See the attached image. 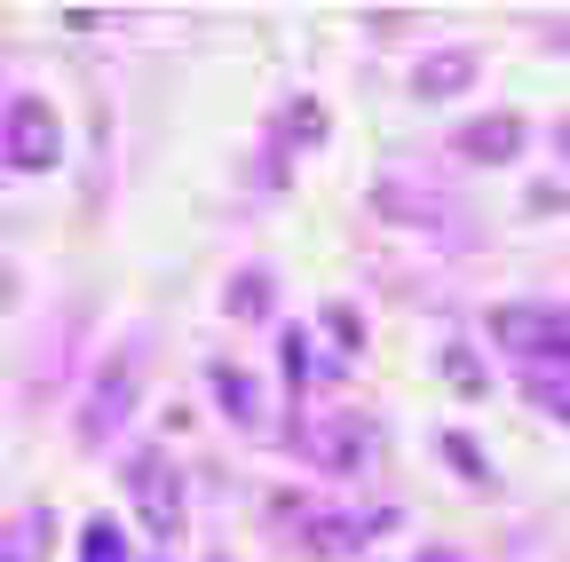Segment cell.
I'll return each instance as SVG.
<instances>
[{"instance_id": "obj_19", "label": "cell", "mask_w": 570, "mask_h": 562, "mask_svg": "<svg viewBox=\"0 0 570 562\" xmlns=\"http://www.w3.org/2000/svg\"><path fill=\"white\" fill-rule=\"evenodd\" d=\"M412 562H475V554H460V546H420Z\"/></svg>"}, {"instance_id": "obj_4", "label": "cell", "mask_w": 570, "mask_h": 562, "mask_svg": "<svg viewBox=\"0 0 570 562\" xmlns=\"http://www.w3.org/2000/svg\"><path fill=\"white\" fill-rule=\"evenodd\" d=\"M0 167L9 175H56L63 167V119L48 96H9L0 103Z\"/></svg>"}, {"instance_id": "obj_24", "label": "cell", "mask_w": 570, "mask_h": 562, "mask_svg": "<svg viewBox=\"0 0 570 562\" xmlns=\"http://www.w3.org/2000/svg\"><path fill=\"white\" fill-rule=\"evenodd\" d=\"M206 562H230V554H206Z\"/></svg>"}, {"instance_id": "obj_18", "label": "cell", "mask_w": 570, "mask_h": 562, "mask_svg": "<svg viewBox=\"0 0 570 562\" xmlns=\"http://www.w3.org/2000/svg\"><path fill=\"white\" fill-rule=\"evenodd\" d=\"M325 333L348 348V357H365V309H348V302H325Z\"/></svg>"}, {"instance_id": "obj_3", "label": "cell", "mask_w": 570, "mask_h": 562, "mask_svg": "<svg viewBox=\"0 0 570 562\" xmlns=\"http://www.w3.org/2000/svg\"><path fill=\"white\" fill-rule=\"evenodd\" d=\"M285 436H294V452H302L317 475H365V467L381 460V428H373L365 412H348V404L325 412V420H294Z\"/></svg>"}, {"instance_id": "obj_13", "label": "cell", "mask_w": 570, "mask_h": 562, "mask_svg": "<svg viewBox=\"0 0 570 562\" xmlns=\"http://www.w3.org/2000/svg\"><path fill=\"white\" fill-rule=\"evenodd\" d=\"M436 365H444V381H452L460 396H491V373H483V357H475L468 341H444V348H436Z\"/></svg>"}, {"instance_id": "obj_14", "label": "cell", "mask_w": 570, "mask_h": 562, "mask_svg": "<svg viewBox=\"0 0 570 562\" xmlns=\"http://www.w3.org/2000/svg\"><path fill=\"white\" fill-rule=\"evenodd\" d=\"M277 365H285V404H302V396H309V333L285 325V333H277Z\"/></svg>"}, {"instance_id": "obj_2", "label": "cell", "mask_w": 570, "mask_h": 562, "mask_svg": "<svg viewBox=\"0 0 570 562\" xmlns=\"http://www.w3.org/2000/svg\"><path fill=\"white\" fill-rule=\"evenodd\" d=\"M483 333L508 348L523 373H570V309L562 302H491Z\"/></svg>"}, {"instance_id": "obj_1", "label": "cell", "mask_w": 570, "mask_h": 562, "mask_svg": "<svg viewBox=\"0 0 570 562\" xmlns=\"http://www.w3.org/2000/svg\"><path fill=\"white\" fill-rule=\"evenodd\" d=\"M142 373H151V333H127L111 357L96 365V381H88V396H80V412H71V436H80L88 452H104L127 420H135V404H142Z\"/></svg>"}, {"instance_id": "obj_7", "label": "cell", "mask_w": 570, "mask_h": 562, "mask_svg": "<svg viewBox=\"0 0 570 562\" xmlns=\"http://www.w3.org/2000/svg\"><path fill=\"white\" fill-rule=\"evenodd\" d=\"M523 144H531V119H523V111H483V119H468V127L452 135V151H460L468 167H515Z\"/></svg>"}, {"instance_id": "obj_6", "label": "cell", "mask_w": 570, "mask_h": 562, "mask_svg": "<svg viewBox=\"0 0 570 562\" xmlns=\"http://www.w3.org/2000/svg\"><path fill=\"white\" fill-rule=\"evenodd\" d=\"M269 507H285V515H302V531H294V539H302V554H317V562H341V554H365L373 539H389V531L404 523L396 507H373V515H333V507H317V515H309L302 500H269Z\"/></svg>"}, {"instance_id": "obj_8", "label": "cell", "mask_w": 570, "mask_h": 562, "mask_svg": "<svg viewBox=\"0 0 570 562\" xmlns=\"http://www.w3.org/2000/svg\"><path fill=\"white\" fill-rule=\"evenodd\" d=\"M475 72H483L475 48H428V56L412 63V96H420V103H452Z\"/></svg>"}, {"instance_id": "obj_23", "label": "cell", "mask_w": 570, "mask_h": 562, "mask_svg": "<svg viewBox=\"0 0 570 562\" xmlns=\"http://www.w3.org/2000/svg\"><path fill=\"white\" fill-rule=\"evenodd\" d=\"M151 562H175V554H167V546H159V554H151Z\"/></svg>"}, {"instance_id": "obj_21", "label": "cell", "mask_w": 570, "mask_h": 562, "mask_svg": "<svg viewBox=\"0 0 570 562\" xmlns=\"http://www.w3.org/2000/svg\"><path fill=\"white\" fill-rule=\"evenodd\" d=\"M554 48H570V17H562V32H554Z\"/></svg>"}, {"instance_id": "obj_5", "label": "cell", "mask_w": 570, "mask_h": 562, "mask_svg": "<svg viewBox=\"0 0 570 562\" xmlns=\"http://www.w3.org/2000/svg\"><path fill=\"white\" fill-rule=\"evenodd\" d=\"M127 500H135V515L151 523V539L167 546V539H183L190 531V500H183V467L167 460V452H135L127 467Z\"/></svg>"}, {"instance_id": "obj_10", "label": "cell", "mask_w": 570, "mask_h": 562, "mask_svg": "<svg viewBox=\"0 0 570 562\" xmlns=\"http://www.w3.org/2000/svg\"><path fill=\"white\" fill-rule=\"evenodd\" d=\"M223 317L269 325V317H277V269H238L230 286H223Z\"/></svg>"}, {"instance_id": "obj_9", "label": "cell", "mask_w": 570, "mask_h": 562, "mask_svg": "<svg viewBox=\"0 0 570 562\" xmlns=\"http://www.w3.org/2000/svg\"><path fill=\"white\" fill-rule=\"evenodd\" d=\"M206 388H214V404H223L230 428H262V381H254L246 365H223V357H214V365H206Z\"/></svg>"}, {"instance_id": "obj_12", "label": "cell", "mask_w": 570, "mask_h": 562, "mask_svg": "<svg viewBox=\"0 0 570 562\" xmlns=\"http://www.w3.org/2000/svg\"><path fill=\"white\" fill-rule=\"evenodd\" d=\"M436 452H444V467H452L460 483H475V491H491V483H499V467L483 460V444H475V436H460V428H436Z\"/></svg>"}, {"instance_id": "obj_11", "label": "cell", "mask_w": 570, "mask_h": 562, "mask_svg": "<svg viewBox=\"0 0 570 562\" xmlns=\"http://www.w3.org/2000/svg\"><path fill=\"white\" fill-rule=\"evenodd\" d=\"M56 554V507H24L17 523H0V562H48Z\"/></svg>"}, {"instance_id": "obj_17", "label": "cell", "mask_w": 570, "mask_h": 562, "mask_svg": "<svg viewBox=\"0 0 570 562\" xmlns=\"http://www.w3.org/2000/svg\"><path fill=\"white\" fill-rule=\"evenodd\" d=\"M277 135H294L302 151H309V144H325V111H317V96H294V103H285Z\"/></svg>"}, {"instance_id": "obj_20", "label": "cell", "mask_w": 570, "mask_h": 562, "mask_svg": "<svg viewBox=\"0 0 570 562\" xmlns=\"http://www.w3.org/2000/svg\"><path fill=\"white\" fill-rule=\"evenodd\" d=\"M554 159H562V167H570V119H562V127H554Z\"/></svg>"}, {"instance_id": "obj_16", "label": "cell", "mask_w": 570, "mask_h": 562, "mask_svg": "<svg viewBox=\"0 0 570 562\" xmlns=\"http://www.w3.org/2000/svg\"><path fill=\"white\" fill-rule=\"evenodd\" d=\"M523 396H531L547 420H562V428H570V373H523Z\"/></svg>"}, {"instance_id": "obj_22", "label": "cell", "mask_w": 570, "mask_h": 562, "mask_svg": "<svg viewBox=\"0 0 570 562\" xmlns=\"http://www.w3.org/2000/svg\"><path fill=\"white\" fill-rule=\"evenodd\" d=\"M0 309H9V269H0Z\"/></svg>"}, {"instance_id": "obj_15", "label": "cell", "mask_w": 570, "mask_h": 562, "mask_svg": "<svg viewBox=\"0 0 570 562\" xmlns=\"http://www.w3.org/2000/svg\"><path fill=\"white\" fill-rule=\"evenodd\" d=\"M80 562H127V531L111 515H88L80 523Z\"/></svg>"}]
</instances>
